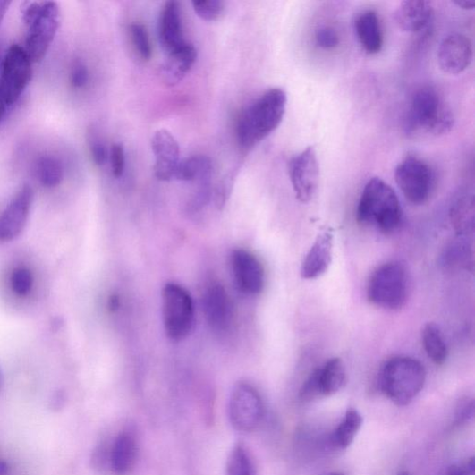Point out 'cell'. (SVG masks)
<instances>
[{
    "mask_svg": "<svg viewBox=\"0 0 475 475\" xmlns=\"http://www.w3.org/2000/svg\"><path fill=\"white\" fill-rule=\"evenodd\" d=\"M233 277L237 289L246 295L260 293L265 284V270L259 259L244 249L231 257Z\"/></svg>",
    "mask_w": 475,
    "mask_h": 475,
    "instance_id": "obj_14",
    "label": "cell"
},
{
    "mask_svg": "<svg viewBox=\"0 0 475 475\" xmlns=\"http://www.w3.org/2000/svg\"><path fill=\"white\" fill-rule=\"evenodd\" d=\"M226 475H257L254 460L242 444L235 445L227 462Z\"/></svg>",
    "mask_w": 475,
    "mask_h": 475,
    "instance_id": "obj_29",
    "label": "cell"
},
{
    "mask_svg": "<svg viewBox=\"0 0 475 475\" xmlns=\"http://www.w3.org/2000/svg\"><path fill=\"white\" fill-rule=\"evenodd\" d=\"M265 408L257 389L244 382L233 387L229 403V417L236 430L251 433L259 428L264 418Z\"/></svg>",
    "mask_w": 475,
    "mask_h": 475,
    "instance_id": "obj_10",
    "label": "cell"
},
{
    "mask_svg": "<svg viewBox=\"0 0 475 475\" xmlns=\"http://www.w3.org/2000/svg\"><path fill=\"white\" fill-rule=\"evenodd\" d=\"M33 284V274L29 268L18 267L13 272L12 287L17 295H28L32 291Z\"/></svg>",
    "mask_w": 475,
    "mask_h": 475,
    "instance_id": "obj_30",
    "label": "cell"
},
{
    "mask_svg": "<svg viewBox=\"0 0 475 475\" xmlns=\"http://www.w3.org/2000/svg\"><path fill=\"white\" fill-rule=\"evenodd\" d=\"M195 13L205 21H216L224 11V3L220 0H202V2H193Z\"/></svg>",
    "mask_w": 475,
    "mask_h": 475,
    "instance_id": "obj_32",
    "label": "cell"
},
{
    "mask_svg": "<svg viewBox=\"0 0 475 475\" xmlns=\"http://www.w3.org/2000/svg\"><path fill=\"white\" fill-rule=\"evenodd\" d=\"M159 41L167 55L187 44L182 34L180 5L176 2L166 3L162 11Z\"/></svg>",
    "mask_w": 475,
    "mask_h": 475,
    "instance_id": "obj_20",
    "label": "cell"
},
{
    "mask_svg": "<svg viewBox=\"0 0 475 475\" xmlns=\"http://www.w3.org/2000/svg\"><path fill=\"white\" fill-rule=\"evenodd\" d=\"M32 61L26 49L20 45L11 46L3 57L0 68V94L10 107L27 89L32 79Z\"/></svg>",
    "mask_w": 475,
    "mask_h": 475,
    "instance_id": "obj_8",
    "label": "cell"
},
{
    "mask_svg": "<svg viewBox=\"0 0 475 475\" xmlns=\"http://www.w3.org/2000/svg\"><path fill=\"white\" fill-rule=\"evenodd\" d=\"M89 79V70L84 64L79 62L73 65L71 73V83L73 88H84L88 84Z\"/></svg>",
    "mask_w": 475,
    "mask_h": 475,
    "instance_id": "obj_35",
    "label": "cell"
},
{
    "mask_svg": "<svg viewBox=\"0 0 475 475\" xmlns=\"http://www.w3.org/2000/svg\"><path fill=\"white\" fill-rule=\"evenodd\" d=\"M453 224L462 233L472 229L474 219V199L472 196H460L450 210Z\"/></svg>",
    "mask_w": 475,
    "mask_h": 475,
    "instance_id": "obj_27",
    "label": "cell"
},
{
    "mask_svg": "<svg viewBox=\"0 0 475 475\" xmlns=\"http://www.w3.org/2000/svg\"><path fill=\"white\" fill-rule=\"evenodd\" d=\"M10 5L11 4L8 2H0V26H2L3 21L9 10Z\"/></svg>",
    "mask_w": 475,
    "mask_h": 475,
    "instance_id": "obj_40",
    "label": "cell"
},
{
    "mask_svg": "<svg viewBox=\"0 0 475 475\" xmlns=\"http://www.w3.org/2000/svg\"><path fill=\"white\" fill-rule=\"evenodd\" d=\"M398 475H411L408 471H402Z\"/></svg>",
    "mask_w": 475,
    "mask_h": 475,
    "instance_id": "obj_44",
    "label": "cell"
},
{
    "mask_svg": "<svg viewBox=\"0 0 475 475\" xmlns=\"http://www.w3.org/2000/svg\"><path fill=\"white\" fill-rule=\"evenodd\" d=\"M131 32L133 43L140 57L146 61L151 59L152 47L146 29L142 24L134 23L131 28Z\"/></svg>",
    "mask_w": 475,
    "mask_h": 475,
    "instance_id": "obj_31",
    "label": "cell"
},
{
    "mask_svg": "<svg viewBox=\"0 0 475 475\" xmlns=\"http://www.w3.org/2000/svg\"><path fill=\"white\" fill-rule=\"evenodd\" d=\"M362 424L361 414L354 409H349L331 436L333 446L337 449H346L352 445Z\"/></svg>",
    "mask_w": 475,
    "mask_h": 475,
    "instance_id": "obj_25",
    "label": "cell"
},
{
    "mask_svg": "<svg viewBox=\"0 0 475 475\" xmlns=\"http://www.w3.org/2000/svg\"><path fill=\"white\" fill-rule=\"evenodd\" d=\"M473 411H474L473 402H470V400H465V402H463L458 408V413H457L458 422L461 423L462 421L469 420L471 417L473 416Z\"/></svg>",
    "mask_w": 475,
    "mask_h": 475,
    "instance_id": "obj_37",
    "label": "cell"
},
{
    "mask_svg": "<svg viewBox=\"0 0 475 475\" xmlns=\"http://www.w3.org/2000/svg\"><path fill=\"white\" fill-rule=\"evenodd\" d=\"M119 308V299L116 295H114L110 298L109 309L112 311L116 310Z\"/></svg>",
    "mask_w": 475,
    "mask_h": 475,
    "instance_id": "obj_42",
    "label": "cell"
},
{
    "mask_svg": "<svg viewBox=\"0 0 475 475\" xmlns=\"http://www.w3.org/2000/svg\"><path fill=\"white\" fill-rule=\"evenodd\" d=\"M422 344L429 359L438 366L445 363L448 349L444 335L435 323H428L421 333Z\"/></svg>",
    "mask_w": 475,
    "mask_h": 475,
    "instance_id": "obj_26",
    "label": "cell"
},
{
    "mask_svg": "<svg viewBox=\"0 0 475 475\" xmlns=\"http://www.w3.org/2000/svg\"><path fill=\"white\" fill-rule=\"evenodd\" d=\"M289 174L298 201H311L318 187L319 165L313 147L293 157L289 163Z\"/></svg>",
    "mask_w": 475,
    "mask_h": 475,
    "instance_id": "obj_13",
    "label": "cell"
},
{
    "mask_svg": "<svg viewBox=\"0 0 475 475\" xmlns=\"http://www.w3.org/2000/svg\"><path fill=\"white\" fill-rule=\"evenodd\" d=\"M34 194L30 186L22 187L10 205L0 215V242L17 238L26 228L30 215Z\"/></svg>",
    "mask_w": 475,
    "mask_h": 475,
    "instance_id": "obj_15",
    "label": "cell"
},
{
    "mask_svg": "<svg viewBox=\"0 0 475 475\" xmlns=\"http://www.w3.org/2000/svg\"><path fill=\"white\" fill-rule=\"evenodd\" d=\"M90 152L94 163L98 166H103L107 160V151L106 146L98 140H94L90 144Z\"/></svg>",
    "mask_w": 475,
    "mask_h": 475,
    "instance_id": "obj_36",
    "label": "cell"
},
{
    "mask_svg": "<svg viewBox=\"0 0 475 475\" xmlns=\"http://www.w3.org/2000/svg\"><path fill=\"white\" fill-rule=\"evenodd\" d=\"M409 293L408 269L400 262L392 261L378 267L368 282L369 301L384 310H403L408 302Z\"/></svg>",
    "mask_w": 475,
    "mask_h": 475,
    "instance_id": "obj_5",
    "label": "cell"
},
{
    "mask_svg": "<svg viewBox=\"0 0 475 475\" xmlns=\"http://www.w3.org/2000/svg\"><path fill=\"white\" fill-rule=\"evenodd\" d=\"M347 374L343 360L334 358L317 368L306 380L299 397L303 403H310L320 397L331 396L346 385Z\"/></svg>",
    "mask_w": 475,
    "mask_h": 475,
    "instance_id": "obj_11",
    "label": "cell"
},
{
    "mask_svg": "<svg viewBox=\"0 0 475 475\" xmlns=\"http://www.w3.org/2000/svg\"><path fill=\"white\" fill-rule=\"evenodd\" d=\"M138 455L135 437L127 432L115 438L110 453V467L115 475H128L134 468Z\"/></svg>",
    "mask_w": 475,
    "mask_h": 475,
    "instance_id": "obj_22",
    "label": "cell"
},
{
    "mask_svg": "<svg viewBox=\"0 0 475 475\" xmlns=\"http://www.w3.org/2000/svg\"><path fill=\"white\" fill-rule=\"evenodd\" d=\"M454 4L465 11H472L475 8V2L473 0H459Z\"/></svg>",
    "mask_w": 475,
    "mask_h": 475,
    "instance_id": "obj_39",
    "label": "cell"
},
{
    "mask_svg": "<svg viewBox=\"0 0 475 475\" xmlns=\"http://www.w3.org/2000/svg\"><path fill=\"white\" fill-rule=\"evenodd\" d=\"M111 165L115 178H121L123 174L126 157H124L123 148L121 144H114L111 149Z\"/></svg>",
    "mask_w": 475,
    "mask_h": 475,
    "instance_id": "obj_34",
    "label": "cell"
},
{
    "mask_svg": "<svg viewBox=\"0 0 475 475\" xmlns=\"http://www.w3.org/2000/svg\"><path fill=\"white\" fill-rule=\"evenodd\" d=\"M427 381V371L417 360L395 357L389 360L380 372L381 391L393 403L404 407L413 402Z\"/></svg>",
    "mask_w": 475,
    "mask_h": 475,
    "instance_id": "obj_4",
    "label": "cell"
},
{
    "mask_svg": "<svg viewBox=\"0 0 475 475\" xmlns=\"http://www.w3.org/2000/svg\"><path fill=\"white\" fill-rule=\"evenodd\" d=\"M162 315L166 336L174 342L185 339L192 329L194 307L191 295L182 286L167 284L162 291Z\"/></svg>",
    "mask_w": 475,
    "mask_h": 475,
    "instance_id": "obj_7",
    "label": "cell"
},
{
    "mask_svg": "<svg viewBox=\"0 0 475 475\" xmlns=\"http://www.w3.org/2000/svg\"><path fill=\"white\" fill-rule=\"evenodd\" d=\"M356 32L360 45L369 55H377L382 51L384 38L380 21L377 13L367 11L356 20Z\"/></svg>",
    "mask_w": 475,
    "mask_h": 475,
    "instance_id": "obj_23",
    "label": "cell"
},
{
    "mask_svg": "<svg viewBox=\"0 0 475 475\" xmlns=\"http://www.w3.org/2000/svg\"><path fill=\"white\" fill-rule=\"evenodd\" d=\"M37 174L44 187L55 188L64 180V167L62 163L54 157H40L36 165Z\"/></svg>",
    "mask_w": 475,
    "mask_h": 475,
    "instance_id": "obj_28",
    "label": "cell"
},
{
    "mask_svg": "<svg viewBox=\"0 0 475 475\" xmlns=\"http://www.w3.org/2000/svg\"><path fill=\"white\" fill-rule=\"evenodd\" d=\"M329 475H344L342 473H332V474H329Z\"/></svg>",
    "mask_w": 475,
    "mask_h": 475,
    "instance_id": "obj_45",
    "label": "cell"
},
{
    "mask_svg": "<svg viewBox=\"0 0 475 475\" xmlns=\"http://www.w3.org/2000/svg\"><path fill=\"white\" fill-rule=\"evenodd\" d=\"M358 221L384 233H394L403 219V208L394 191L383 180L366 184L357 210Z\"/></svg>",
    "mask_w": 475,
    "mask_h": 475,
    "instance_id": "obj_2",
    "label": "cell"
},
{
    "mask_svg": "<svg viewBox=\"0 0 475 475\" xmlns=\"http://www.w3.org/2000/svg\"><path fill=\"white\" fill-rule=\"evenodd\" d=\"M454 126V114L436 89L427 87L414 93L405 119L408 134L440 136L448 133Z\"/></svg>",
    "mask_w": 475,
    "mask_h": 475,
    "instance_id": "obj_3",
    "label": "cell"
},
{
    "mask_svg": "<svg viewBox=\"0 0 475 475\" xmlns=\"http://www.w3.org/2000/svg\"><path fill=\"white\" fill-rule=\"evenodd\" d=\"M167 55L162 67L163 81L168 86H176L186 77L195 64L196 49L191 44L187 43Z\"/></svg>",
    "mask_w": 475,
    "mask_h": 475,
    "instance_id": "obj_21",
    "label": "cell"
},
{
    "mask_svg": "<svg viewBox=\"0 0 475 475\" xmlns=\"http://www.w3.org/2000/svg\"><path fill=\"white\" fill-rule=\"evenodd\" d=\"M433 16V4L427 0H407L400 4L394 14L398 28L412 34L427 30Z\"/></svg>",
    "mask_w": 475,
    "mask_h": 475,
    "instance_id": "obj_18",
    "label": "cell"
},
{
    "mask_svg": "<svg viewBox=\"0 0 475 475\" xmlns=\"http://www.w3.org/2000/svg\"><path fill=\"white\" fill-rule=\"evenodd\" d=\"M212 174V164L205 156H194L180 162L174 179L184 182H208Z\"/></svg>",
    "mask_w": 475,
    "mask_h": 475,
    "instance_id": "obj_24",
    "label": "cell"
},
{
    "mask_svg": "<svg viewBox=\"0 0 475 475\" xmlns=\"http://www.w3.org/2000/svg\"><path fill=\"white\" fill-rule=\"evenodd\" d=\"M287 95L279 88L270 89L249 106L238 122L241 146L252 148L280 126L286 111Z\"/></svg>",
    "mask_w": 475,
    "mask_h": 475,
    "instance_id": "obj_1",
    "label": "cell"
},
{
    "mask_svg": "<svg viewBox=\"0 0 475 475\" xmlns=\"http://www.w3.org/2000/svg\"><path fill=\"white\" fill-rule=\"evenodd\" d=\"M9 470L8 464L0 460V475H6Z\"/></svg>",
    "mask_w": 475,
    "mask_h": 475,
    "instance_id": "obj_43",
    "label": "cell"
},
{
    "mask_svg": "<svg viewBox=\"0 0 475 475\" xmlns=\"http://www.w3.org/2000/svg\"><path fill=\"white\" fill-rule=\"evenodd\" d=\"M394 177L398 188L410 203L422 206L429 201L435 186V174L428 163L408 157L397 165Z\"/></svg>",
    "mask_w": 475,
    "mask_h": 475,
    "instance_id": "obj_9",
    "label": "cell"
},
{
    "mask_svg": "<svg viewBox=\"0 0 475 475\" xmlns=\"http://www.w3.org/2000/svg\"><path fill=\"white\" fill-rule=\"evenodd\" d=\"M445 475H474V461L470 460L464 466H454Z\"/></svg>",
    "mask_w": 475,
    "mask_h": 475,
    "instance_id": "obj_38",
    "label": "cell"
},
{
    "mask_svg": "<svg viewBox=\"0 0 475 475\" xmlns=\"http://www.w3.org/2000/svg\"><path fill=\"white\" fill-rule=\"evenodd\" d=\"M152 148L156 157V177L162 182L171 181L181 162L178 141L169 131L161 130L152 139Z\"/></svg>",
    "mask_w": 475,
    "mask_h": 475,
    "instance_id": "obj_17",
    "label": "cell"
},
{
    "mask_svg": "<svg viewBox=\"0 0 475 475\" xmlns=\"http://www.w3.org/2000/svg\"><path fill=\"white\" fill-rule=\"evenodd\" d=\"M333 248L334 237L330 231L318 234L302 263L301 277L315 280L327 273L333 261Z\"/></svg>",
    "mask_w": 475,
    "mask_h": 475,
    "instance_id": "obj_19",
    "label": "cell"
},
{
    "mask_svg": "<svg viewBox=\"0 0 475 475\" xmlns=\"http://www.w3.org/2000/svg\"><path fill=\"white\" fill-rule=\"evenodd\" d=\"M473 48L470 38L462 34H452L441 42L437 59L444 72L459 74L471 64Z\"/></svg>",
    "mask_w": 475,
    "mask_h": 475,
    "instance_id": "obj_16",
    "label": "cell"
},
{
    "mask_svg": "<svg viewBox=\"0 0 475 475\" xmlns=\"http://www.w3.org/2000/svg\"><path fill=\"white\" fill-rule=\"evenodd\" d=\"M316 42L318 47L324 49H332L340 43L337 32L330 27H322L316 32Z\"/></svg>",
    "mask_w": 475,
    "mask_h": 475,
    "instance_id": "obj_33",
    "label": "cell"
},
{
    "mask_svg": "<svg viewBox=\"0 0 475 475\" xmlns=\"http://www.w3.org/2000/svg\"><path fill=\"white\" fill-rule=\"evenodd\" d=\"M22 20L28 26L26 49L33 63L41 61L59 29V8L53 2H28L21 6Z\"/></svg>",
    "mask_w": 475,
    "mask_h": 475,
    "instance_id": "obj_6",
    "label": "cell"
},
{
    "mask_svg": "<svg viewBox=\"0 0 475 475\" xmlns=\"http://www.w3.org/2000/svg\"><path fill=\"white\" fill-rule=\"evenodd\" d=\"M203 309L206 319L216 334L224 335L231 332L235 321L234 306L226 289L217 282L205 287Z\"/></svg>",
    "mask_w": 475,
    "mask_h": 475,
    "instance_id": "obj_12",
    "label": "cell"
},
{
    "mask_svg": "<svg viewBox=\"0 0 475 475\" xmlns=\"http://www.w3.org/2000/svg\"><path fill=\"white\" fill-rule=\"evenodd\" d=\"M3 57L0 55V68H2ZM8 106L5 105L2 94H0V120H2L6 113Z\"/></svg>",
    "mask_w": 475,
    "mask_h": 475,
    "instance_id": "obj_41",
    "label": "cell"
}]
</instances>
